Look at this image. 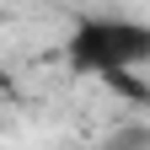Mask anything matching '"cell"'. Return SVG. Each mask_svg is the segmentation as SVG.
<instances>
[{"label": "cell", "mask_w": 150, "mask_h": 150, "mask_svg": "<svg viewBox=\"0 0 150 150\" xmlns=\"http://www.w3.org/2000/svg\"><path fill=\"white\" fill-rule=\"evenodd\" d=\"M150 59V27L129 22V16H86L81 27L70 32V64L81 75H123Z\"/></svg>", "instance_id": "obj_1"}]
</instances>
